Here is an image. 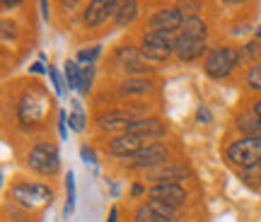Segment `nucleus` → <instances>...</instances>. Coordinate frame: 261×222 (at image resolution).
<instances>
[{
    "label": "nucleus",
    "mask_w": 261,
    "mask_h": 222,
    "mask_svg": "<svg viewBox=\"0 0 261 222\" xmlns=\"http://www.w3.org/2000/svg\"><path fill=\"white\" fill-rule=\"evenodd\" d=\"M123 133L136 135V138H140L148 145V143H155L158 138H162V135L167 133V126H165V121L158 119V116H145V119L130 121L128 126L123 128Z\"/></svg>",
    "instance_id": "nucleus-8"
},
{
    "label": "nucleus",
    "mask_w": 261,
    "mask_h": 222,
    "mask_svg": "<svg viewBox=\"0 0 261 222\" xmlns=\"http://www.w3.org/2000/svg\"><path fill=\"white\" fill-rule=\"evenodd\" d=\"M114 63H116V68H121L123 73H130L133 77H140L143 73L150 70V65L143 58V53L136 46H128V44L119 46V51L114 53Z\"/></svg>",
    "instance_id": "nucleus-9"
},
{
    "label": "nucleus",
    "mask_w": 261,
    "mask_h": 222,
    "mask_svg": "<svg viewBox=\"0 0 261 222\" xmlns=\"http://www.w3.org/2000/svg\"><path fill=\"white\" fill-rule=\"evenodd\" d=\"M75 213V174L68 172L65 174V208H63V217L68 220Z\"/></svg>",
    "instance_id": "nucleus-22"
},
{
    "label": "nucleus",
    "mask_w": 261,
    "mask_h": 222,
    "mask_svg": "<svg viewBox=\"0 0 261 222\" xmlns=\"http://www.w3.org/2000/svg\"><path fill=\"white\" fill-rule=\"evenodd\" d=\"M187 176H189V169L181 162H165V164L145 172V179L155 181V184H179Z\"/></svg>",
    "instance_id": "nucleus-12"
},
{
    "label": "nucleus",
    "mask_w": 261,
    "mask_h": 222,
    "mask_svg": "<svg viewBox=\"0 0 261 222\" xmlns=\"http://www.w3.org/2000/svg\"><path fill=\"white\" fill-rule=\"evenodd\" d=\"M227 162L240 166L242 172H249L261 164V138H240L225 150Z\"/></svg>",
    "instance_id": "nucleus-3"
},
{
    "label": "nucleus",
    "mask_w": 261,
    "mask_h": 222,
    "mask_svg": "<svg viewBox=\"0 0 261 222\" xmlns=\"http://www.w3.org/2000/svg\"><path fill=\"white\" fill-rule=\"evenodd\" d=\"M10 196H12L15 203H19L22 208H27V210L37 208V205H46L48 201H54V191L46 184H32V181L15 184L10 188Z\"/></svg>",
    "instance_id": "nucleus-5"
},
{
    "label": "nucleus",
    "mask_w": 261,
    "mask_h": 222,
    "mask_svg": "<svg viewBox=\"0 0 261 222\" xmlns=\"http://www.w3.org/2000/svg\"><path fill=\"white\" fill-rule=\"evenodd\" d=\"M152 90H155V82L148 80V77H126L119 85V94L121 97H143V94H150Z\"/></svg>",
    "instance_id": "nucleus-15"
},
{
    "label": "nucleus",
    "mask_w": 261,
    "mask_h": 222,
    "mask_svg": "<svg viewBox=\"0 0 261 222\" xmlns=\"http://www.w3.org/2000/svg\"><path fill=\"white\" fill-rule=\"evenodd\" d=\"M237 65H240V48L218 44V46L208 48L205 61H203V70L213 80H225V77L232 75V70Z\"/></svg>",
    "instance_id": "nucleus-1"
},
{
    "label": "nucleus",
    "mask_w": 261,
    "mask_h": 222,
    "mask_svg": "<svg viewBox=\"0 0 261 222\" xmlns=\"http://www.w3.org/2000/svg\"><path fill=\"white\" fill-rule=\"evenodd\" d=\"M92 82H94V65H85L83 68V80H80V90L77 92L87 97L90 90H92Z\"/></svg>",
    "instance_id": "nucleus-25"
},
{
    "label": "nucleus",
    "mask_w": 261,
    "mask_h": 222,
    "mask_svg": "<svg viewBox=\"0 0 261 222\" xmlns=\"http://www.w3.org/2000/svg\"><path fill=\"white\" fill-rule=\"evenodd\" d=\"M133 222H169V220H165V217L150 205V201H145V203H140L138 208H136Z\"/></svg>",
    "instance_id": "nucleus-20"
},
{
    "label": "nucleus",
    "mask_w": 261,
    "mask_h": 222,
    "mask_svg": "<svg viewBox=\"0 0 261 222\" xmlns=\"http://www.w3.org/2000/svg\"><path fill=\"white\" fill-rule=\"evenodd\" d=\"M70 104H73V111L68 116V128L73 130V133H83L87 128V116H85V111H83V104L77 102V99H73Z\"/></svg>",
    "instance_id": "nucleus-19"
},
{
    "label": "nucleus",
    "mask_w": 261,
    "mask_h": 222,
    "mask_svg": "<svg viewBox=\"0 0 261 222\" xmlns=\"http://www.w3.org/2000/svg\"><path fill=\"white\" fill-rule=\"evenodd\" d=\"M237 130L242 133V138H261V119L252 114H240L237 116Z\"/></svg>",
    "instance_id": "nucleus-16"
},
{
    "label": "nucleus",
    "mask_w": 261,
    "mask_h": 222,
    "mask_svg": "<svg viewBox=\"0 0 261 222\" xmlns=\"http://www.w3.org/2000/svg\"><path fill=\"white\" fill-rule=\"evenodd\" d=\"M252 111H254V116H259V119H261V97L254 102V109Z\"/></svg>",
    "instance_id": "nucleus-38"
},
{
    "label": "nucleus",
    "mask_w": 261,
    "mask_h": 222,
    "mask_svg": "<svg viewBox=\"0 0 261 222\" xmlns=\"http://www.w3.org/2000/svg\"><path fill=\"white\" fill-rule=\"evenodd\" d=\"M145 143L140 138H136V135H128V133H119V135H114V138H109V143H107V150H109V155H114V157H123V159H130L136 152H138L140 148H143Z\"/></svg>",
    "instance_id": "nucleus-14"
},
{
    "label": "nucleus",
    "mask_w": 261,
    "mask_h": 222,
    "mask_svg": "<svg viewBox=\"0 0 261 222\" xmlns=\"http://www.w3.org/2000/svg\"><path fill=\"white\" fill-rule=\"evenodd\" d=\"M80 80H83V65L77 61H65V87L80 90Z\"/></svg>",
    "instance_id": "nucleus-21"
},
{
    "label": "nucleus",
    "mask_w": 261,
    "mask_h": 222,
    "mask_svg": "<svg viewBox=\"0 0 261 222\" xmlns=\"http://www.w3.org/2000/svg\"><path fill=\"white\" fill-rule=\"evenodd\" d=\"M48 77H51V85H54V92H56L58 97H63L65 94V80L61 77V73H58L54 65H48Z\"/></svg>",
    "instance_id": "nucleus-26"
},
{
    "label": "nucleus",
    "mask_w": 261,
    "mask_h": 222,
    "mask_svg": "<svg viewBox=\"0 0 261 222\" xmlns=\"http://www.w3.org/2000/svg\"><path fill=\"white\" fill-rule=\"evenodd\" d=\"M39 8H41V17H44V22H46L48 19V3L46 0H41V3H39Z\"/></svg>",
    "instance_id": "nucleus-37"
},
{
    "label": "nucleus",
    "mask_w": 261,
    "mask_h": 222,
    "mask_svg": "<svg viewBox=\"0 0 261 222\" xmlns=\"http://www.w3.org/2000/svg\"><path fill=\"white\" fill-rule=\"evenodd\" d=\"M261 53V46L259 41H252V44H247L244 48H240V65L244 63V61H249V58H254V55Z\"/></svg>",
    "instance_id": "nucleus-27"
},
{
    "label": "nucleus",
    "mask_w": 261,
    "mask_h": 222,
    "mask_svg": "<svg viewBox=\"0 0 261 222\" xmlns=\"http://www.w3.org/2000/svg\"><path fill=\"white\" fill-rule=\"evenodd\" d=\"M256 41H261V24L256 27Z\"/></svg>",
    "instance_id": "nucleus-39"
},
{
    "label": "nucleus",
    "mask_w": 261,
    "mask_h": 222,
    "mask_svg": "<svg viewBox=\"0 0 261 222\" xmlns=\"http://www.w3.org/2000/svg\"><path fill=\"white\" fill-rule=\"evenodd\" d=\"M205 48H208V41H205V39H194V37H187V34H177L174 55H177L181 63L198 61V58L205 53Z\"/></svg>",
    "instance_id": "nucleus-13"
},
{
    "label": "nucleus",
    "mask_w": 261,
    "mask_h": 222,
    "mask_svg": "<svg viewBox=\"0 0 261 222\" xmlns=\"http://www.w3.org/2000/svg\"><path fill=\"white\" fill-rule=\"evenodd\" d=\"M184 15L179 5H172V8H160L158 12H152L148 17V32H169L174 34L177 29H181L184 24Z\"/></svg>",
    "instance_id": "nucleus-10"
},
{
    "label": "nucleus",
    "mask_w": 261,
    "mask_h": 222,
    "mask_svg": "<svg viewBox=\"0 0 261 222\" xmlns=\"http://www.w3.org/2000/svg\"><path fill=\"white\" fill-rule=\"evenodd\" d=\"M211 119H213V116H211V111L205 109V106H198V109H196V121H198V123H211Z\"/></svg>",
    "instance_id": "nucleus-32"
},
{
    "label": "nucleus",
    "mask_w": 261,
    "mask_h": 222,
    "mask_svg": "<svg viewBox=\"0 0 261 222\" xmlns=\"http://www.w3.org/2000/svg\"><path fill=\"white\" fill-rule=\"evenodd\" d=\"M138 15H140V3H136V0H126V3H121L119 15H116V19H114V24H116V27H128V24H133V22L138 19Z\"/></svg>",
    "instance_id": "nucleus-17"
},
{
    "label": "nucleus",
    "mask_w": 261,
    "mask_h": 222,
    "mask_svg": "<svg viewBox=\"0 0 261 222\" xmlns=\"http://www.w3.org/2000/svg\"><path fill=\"white\" fill-rule=\"evenodd\" d=\"M58 135L61 140H68V114L63 109L58 111Z\"/></svg>",
    "instance_id": "nucleus-29"
},
{
    "label": "nucleus",
    "mask_w": 261,
    "mask_h": 222,
    "mask_svg": "<svg viewBox=\"0 0 261 222\" xmlns=\"http://www.w3.org/2000/svg\"><path fill=\"white\" fill-rule=\"evenodd\" d=\"M102 55V46L97 44V46H92V48H83V51H77V55H75V61L83 65H94L97 63V58Z\"/></svg>",
    "instance_id": "nucleus-23"
},
{
    "label": "nucleus",
    "mask_w": 261,
    "mask_h": 222,
    "mask_svg": "<svg viewBox=\"0 0 261 222\" xmlns=\"http://www.w3.org/2000/svg\"><path fill=\"white\" fill-rule=\"evenodd\" d=\"M27 166L32 172H37L41 176H54L58 174L61 169V155H58V148L51 145V143H37L34 148L27 152Z\"/></svg>",
    "instance_id": "nucleus-4"
},
{
    "label": "nucleus",
    "mask_w": 261,
    "mask_h": 222,
    "mask_svg": "<svg viewBox=\"0 0 261 222\" xmlns=\"http://www.w3.org/2000/svg\"><path fill=\"white\" fill-rule=\"evenodd\" d=\"M80 157H83L85 164H97V152H94L90 145H83V148H80Z\"/></svg>",
    "instance_id": "nucleus-31"
},
{
    "label": "nucleus",
    "mask_w": 261,
    "mask_h": 222,
    "mask_svg": "<svg viewBox=\"0 0 261 222\" xmlns=\"http://www.w3.org/2000/svg\"><path fill=\"white\" fill-rule=\"evenodd\" d=\"M148 198L150 201H162V203L174 205V208H181L189 201V193L181 184H150Z\"/></svg>",
    "instance_id": "nucleus-11"
},
{
    "label": "nucleus",
    "mask_w": 261,
    "mask_h": 222,
    "mask_svg": "<svg viewBox=\"0 0 261 222\" xmlns=\"http://www.w3.org/2000/svg\"><path fill=\"white\" fill-rule=\"evenodd\" d=\"M240 176H242L244 181H249V184H261V164L249 169V172H242Z\"/></svg>",
    "instance_id": "nucleus-30"
},
{
    "label": "nucleus",
    "mask_w": 261,
    "mask_h": 222,
    "mask_svg": "<svg viewBox=\"0 0 261 222\" xmlns=\"http://www.w3.org/2000/svg\"><path fill=\"white\" fill-rule=\"evenodd\" d=\"M165 162H169V148L165 143H158V140H155V143L143 145V148L126 162V166H128V169H138V172H150V169L165 164Z\"/></svg>",
    "instance_id": "nucleus-6"
},
{
    "label": "nucleus",
    "mask_w": 261,
    "mask_h": 222,
    "mask_svg": "<svg viewBox=\"0 0 261 222\" xmlns=\"http://www.w3.org/2000/svg\"><path fill=\"white\" fill-rule=\"evenodd\" d=\"M121 8V0H92L83 12V22L87 29L102 27L107 19H116Z\"/></svg>",
    "instance_id": "nucleus-7"
},
{
    "label": "nucleus",
    "mask_w": 261,
    "mask_h": 222,
    "mask_svg": "<svg viewBox=\"0 0 261 222\" xmlns=\"http://www.w3.org/2000/svg\"><path fill=\"white\" fill-rule=\"evenodd\" d=\"M174 44H177V37L169 32H145L140 37L138 51L148 63H165L174 55Z\"/></svg>",
    "instance_id": "nucleus-2"
},
{
    "label": "nucleus",
    "mask_w": 261,
    "mask_h": 222,
    "mask_svg": "<svg viewBox=\"0 0 261 222\" xmlns=\"http://www.w3.org/2000/svg\"><path fill=\"white\" fill-rule=\"evenodd\" d=\"M179 34H187V37H194V39H208V24L198 15L196 17H187L181 29H179Z\"/></svg>",
    "instance_id": "nucleus-18"
},
{
    "label": "nucleus",
    "mask_w": 261,
    "mask_h": 222,
    "mask_svg": "<svg viewBox=\"0 0 261 222\" xmlns=\"http://www.w3.org/2000/svg\"><path fill=\"white\" fill-rule=\"evenodd\" d=\"M148 196V186H143V184H133V188H130V196L133 198H138V196Z\"/></svg>",
    "instance_id": "nucleus-33"
},
{
    "label": "nucleus",
    "mask_w": 261,
    "mask_h": 222,
    "mask_svg": "<svg viewBox=\"0 0 261 222\" xmlns=\"http://www.w3.org/2000/svg\"><path fill=\"white\" fill-rule=\"evenodd\" d=\"M203 8V3H179V10L184 17H196V12Z\"/></svg>",
    "instance_id": "nucleus-28"
},
{
    "label": "nucleus",
    "mask_w": 261,
    "mask_h": 222,
    "mask_svg": "<svg viewBox=\"0 0 261 222\" xmlns=\"http://www.w3.org/2000/svg\"><path fill=\"white\" fill-rule=\"evenodd\" d=\"M247 87L254 90V92H261V61L259 63H254L249 70H247Z\"/></svg>",
    "instance_id": "nucleus-24"
},
{
    "label": "nucleus",
    "mask_w": 261,
    "mask_h": 222,
    "mask_svg": "<svg viewBox=\"0 0 261 222\" xmlns=\"http://www.w3.org/2000/svg\"><path fill=\"white\" fill-rule=\"evenodd\" d=\"M119 220V208L116 205H112V210H109V217H107V222H116Z\"/></svg>",
    "instance_id": "nucleus-36"
},
{
    "label": "nucleus",
    "mask_w": 261,
    "mask_h": 222,
    "mask_svg": "<svg viewBox=\"0 0 261 222\" xmlns=\"http://www.w3.org/2000/svg\"><path fill=\"white\" fill-rule=\"evenodd\" d=\"M19 5V0H12V3H10V0H0V8L3 10H15Z\"/></svg>",
    "instance_id": "nucleus-35"
},
{
    "label": "nucleus",
    "mask_w": 261,
    "mask_h": 222,
    "mask_svg": "<svg viewBox=\"0 0 261 222\" xmlns=\"http://www.w3.org/2000/svg\"><path fill=\"white\" fill-rule=\"evenodd\" d=\"M29 70H32V73H37V75H44V73L48 75V68L44 65V61H39V63H32V68H29Z\"/></svg>",
    "instance_id": "nucleus-34"
}]
</instances>
